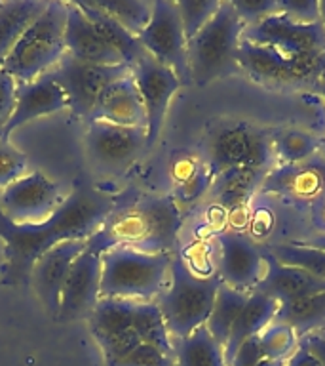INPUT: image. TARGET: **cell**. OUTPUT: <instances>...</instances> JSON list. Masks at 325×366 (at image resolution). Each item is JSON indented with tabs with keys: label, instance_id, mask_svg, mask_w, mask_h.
Here are the masks:
<instances>
[{
	"label": "cell",
	"instance_id": "6da1fadb",
	"mask_svg": "<svg viewBox=\"0 0 325 366\" xmlns=\"http://www.w3.org/2000/svg\"><path fill=\"white\" fill-rule=\"evenodd\" d=\"M116 200L86 182L74 185L63 204L48 219L17 225L0 212V240L4 242L2 285L31 282V271L42 254L67 240H88L110 216Z\"/></svg>",
	"mask_w": 325,
	"mask_h": 366
},
{
	"label": "cell",
	"instance_id": "7a4b0ae2",
	"mask_svg": "<svg viewBox=\"0 0 325 366\" xmlns=\"http://www.w3.org/2000/svg\"><path fill=\"white\" fill-rule=\"evenodd\" d=\"M182 227V214L171 197H143L113 210L101 227L86 240V250L101 256L113 248L147 254H173Z\"/></svg>",
	"mask_w": 325,
	"mask_h": 366
},
{
	"label": "cell",
	"instance_id": "3957f363",
	"mask_svg": "<svg viewBox=\"0 0 325 366\" xmlns=\"http://www.w3.org/2000/svg\"><path fill=\"white\" fill-rule=\"evenodd\" d=\"M90 332L105 365L113 366L141 343H150L175 359V345L156 302L101 300L90 317Z\"/></svg>",
	"mask_w": 325,
	"mask_h": 366
},
{
	"label": "cell",
	"instance_id": "277c9868",
	"mask_svg": "<svg viewBox=\"0 0 325 366\" xmlns=\"http://www.w3.org/2000/svg\"><path fill=\"white\" fill-rule=\"evenodd\" d=\"M221 285L222 280L217 273H194L185 257H171L170 282L156 303L173 342L185 340L205 326Z\"/></svg>",
	"mask_w": 325,
	"mask_h": 366
},
{
	"label": "cell",
	"instance_id": "5b68a950",
	"mask_svg": "<svg viewBox=\"0 0 325 366\" xmlns=\"http://www.w3.org/2000/svg\"><path fill=\"white\" fill-rule=\"evenodd\" d=\"M65 25L67 2H48L44 10L23 31L0 67L17 84H27L53 71L63 57L67 56Z\"/></svg>",
	"mask_w": 325,
	"mask_h": 366
},
{
	"label": "cell",
	"instance_id": "8992f818",
	"mask_svg": "<svg viewBox=\"0 0 325 366\" xmlns=\"http://www.w3.org/2000/svg\"><path fill=\"white\" fill-rule=\"evenodd\" d=\"M244 27L232 0L221 2L215 16L187 44L188 74L194 84L207 86L239 73L236 56L242 44Z\"/></svg>",
	"mask_w": 325,
	"mask_h": 366
},
{
	"label": "cell",
	"instance_id": "52a82bcc",
	"mask_svg": "<svg viewBox=\"0 0 325 366\" xmlns=\"http://www.w3.org/2000/svg\"><path fill=\"white\" fill-rule=\"evenodd\" d=\"M171 257L131 248L101 254V300L156 302L170 282Z\"/></svg>",
	"mask_w": 325,
	"mask_h": 366
},
{
	"label": "cell",
	"instance_id": "ba28073f",
	"mask_svg": "<svg viewBox=\"0 0 325 366\" xmlns=\"http://www.w3.org/2000/svg\"><path fill=\"white\" fill-rule=\"evenodd\" d=\"M236 61L239 73L270 90H301L308 86H318L321 74L325 73V51L284 54L244 40L239 44Z\"/></svg>",
	"mask_w": 325,
	"mask_h": 366
},
{
	"label": "cell",
	"instance_id": "9c48e42d",
	"mask_svg": "<svg viewBox=\"0 0 325 366\" xmlns=\"http://www.w3.org/2000/svg\"><path fill=\"white\" fill-rule=\"evenodd\" d=\"M205 166L213 179L230 170L267 174L276 166L272 137L247 122L219 126L205 145Z\"/></svg>",
	"mask_w": 325,
	"mask_h": 366
},
{
	"label": "cell",
	"instance_id": "30bf717a",
	"mask_svg": "<svg viewBox=\"0 0 325 366\" xmlns=\"http://www.w3.org/2000/svg\"><path fill=\"white\" fill-rule=\"evenodd\" d=\"M137 39L148 56L170 67L181 80V84H187L190 80L187 59L188 42L175 2L154 0L153 17Z\"/></svg>",
	"mask_w": 325,
	"mask_h": 366
},
{
	"label": "cell",
	"instance_id": "8fae6325",
	"mask_svg": "<svg viewBox=\"0 0 325 366\" xmlns=\"http://www.w3.org/2000/svg\"><path fill=\"white\" fill-rule=\"evenodd\" d=\"M130 71V65H96L65 56L50 73L65 92L67 107L74 117L88 122L103 88Z\"/></svg>",
	"mask_w": 325,
	"mask_h": 366
},
{
	"label": "cell",
	"instance_id": "7c38bea8",
	"mask_svg": "<svg viewBox=\"0 0 325 366\" xmlns=\"http://www.w3.org/2000/svg\"><path fill=\"white\" fill-rule=\"evenodd\" d=\"M63 200L56 182L40 172H31L0 191V212L8 222L27 225L48 219Z\"/></svg>",
	"mask_w": 325,
	"mask_h": 366
},
{
	"label": "cell",
	"instance_id": "4fadbf2b",
	"mask_svg": "<svg viewBox=\"0 0 325 366\" xmlns=\"http://www.w3.org/2000/svg\"><path fill=\"white\" fill-rule=\"evenodd\" d=\"M131 73H133L135 84L141 94L143 107H145L147 151H150L158 142L160 132L164 128V120L171 99L182 84L170 67L158 63L148 54H145L131 67Z\"/></svg>",
	"mask_w": 325,
	"mask_h": 366
},
{
	"label": "cell",
	"instance_id": "5bb4252c",
	"mask_svg": "<svg viewBox=\"0 0 325 366\" xmlns=\"http://www.w3.org/2000/svg\"><path fill=\"white\" fill-rule=\"evenodd\" d=\"M242 40L284 54H324L325 27L321 23H296L282 14L245 25Z\"/></svg>",
	"mask_w": 325,
	"mask_h": 366
},
{
	"label": "cell",
	"instance_id": "9a60e30c",
	"mask_svg": "<svg viewBox=\"0 0 325 366\" xmlns=\"http://www.w3.org/2000/svg\"><path fill=\"white\" fill-rule=\"evenodd\" d=\"M86 149L103 170L120 174L147 151V130L137 126L90 122L86 130Z\"/></svg>",
	"mask_w": 325,
	"mask_h": 366
},
{
	"label": "cell",
	"instance_id": "2e32d148",
	"mask_svg": "<svg viewBox=\"0 0 325 366\" xmlns=\"http://www.w3.org/2000/svg\"><path fill=\"white\" fill-rule=\"evenodd\" d=\"M222 285L242 292L255 290L267 273V256L236 231L217 234V271Z\"/></svg>",
	"mask_w": 325,
	"mask_h": 366
},
{
	"label": "cell",
	"instance_id": "e0dca14e",
	"mask_svg": "<svg viewBox=\"0 0 325 366\" xmlns=\"http://www.w3.org/2000/svg\"><path fill=\"white\" fill-rule=\"evenodd\" d=\"M101 302V256L84 250L74 262L61 290L56 319L61 322L90 319Z\"/></svg>",
	"mask_w": 325,
	"mask_h": 366
},
{
	"label": "cell",
	"instance_id": "ac0fdd59",
	"mask_svg": "<svg viewBox=\"0 0 325 366\" xmlns=\"http://www.w3.org/2000/svg\"><path fill=\"white\" fill-rule=\"evenodd\" d=\"M86 250L84 240H67L53 246L36 259L31 271V285L36 292L40 303L53 317L59 311V300L65 280H67L74 262Z\"/></svg>",
	"mask_w": 325,
	"mask_h": 366
},
{
	"label": "cell",
	"instance_id": "d6986e66",
	"mask_svg": "<svg viewBox=\"0 0 325 366\" xmlns=\"http://www.w3.org/2000/svg\"><path fill=\"white\" fill-rule=\"evenodd\" d=\"M259 191L291 200H318L325 193V159L314 157L299 164H276L264 174Z\"/></svg>",
	"mask_w": 325,
	"mask_h": 366
},
{
	"label": "cell",
	"instance_id": "ffe728a7",
	"mask_svg": "<svg viewBox=\"0 0 325 366\" xmlns=\"http://www.w3.org/2000/svg\"><path fill=\"white\" fill-rule=\"evenodd\" d=\"M63 109H67V96L61 86L57 84L56 79L51 76V73H46L44 76L27 84H17L16 105L4 130V142H8V137L23 124L63 111Z\"/></svg>",
	"mask_w": 325,
	"mask_h": 366
},
{
	"label": "cell",
	"instance_id": "44dd1931",
	"mask_svg": "<svg viewBox=\"0 0 325 366\" xmlns=\"http://www.w3.org/2000/svg\"><path fill=\"white\" fill-rule=\"evenodd\" d=\"M90 122H110L118 126L145 128V122H147L145 107H143L141 94L131 71L103 88L88 124Z\"/></svg>",
	"mask_w": 325,
	"mask_h": 366
},
{
	"label": "cell",
	"instance_id": "7402d4cb",
	"mask_svg": "<svg viewBox=\"0 0 325 366\" xmlns=\"http://www.w3.org/2000/svg\"><path fill=\"white\" fill-rule=\"evenodd\" d=\"M65 48H67V56L78 61L96 63V65H125L122 57L103 42L76 2H67Z\"/></svg>",
	"mask_w": 325,
	"mask_h": 366
},
{
	"label": "cell",
	"instance_id": "603a6c76",
	"mask_svg": "<svg viewBox=\"0 0 325 366\" xmlns=\"http://www.w3.org/2000/svg\"><path fill=\"white\" fill-rule=\"evenodd\" d=\"M255 290L264 292L282 305V303L295 302L316 292H324L325 279L314 277L299 267L282 265L267 252V273Z\"/></svg>",
	"mask_w": 325,
	"mask_h": 366
},
{
	"label": "cell",
	"instance_id": "cb8c5ba5",
	"mask_svg": "<svg viewBox=\"0 0 325 366\" xmlns=\"http://www.w3.org/2000/svg\"><path fill=\"white\" fill-rule=\"evenodd\" d=\"M279 303L270 297L268 294L261 290H251L247 302H245L242 313L234 322V328L230 332L227 345H225V362L227 366L232 362L234 355L239 349V345L249 340V337L261 334L270 322L274 320L276 313H278Z\"/></svg>",
	"mask_w": 325,
	"mask_h": 366
},
{
	"label": "cell",
	"instance_id": "d4e9b609",
	"mask_svg": "<svg viewBox=\"0 0 325 366\" xmlns=\"http://www.w3.org/2000/svg\"><path fill=\"white\" fill-rule=\"evenodd\" d=\"M78 8L84 11V16L88 17V21L91 23V27L96 29L97 34L101 36L103 42L113 48L125 65L133 67L139 59H141L147 51L143 50L141 42L137 36L128 33L120 23H116L113 17H108L105 11L93 6V2H76Z\"/></svg>",
	"mask_w": 325,
	"mask_h": 366
},
{
	"label": "cell",
	"instance_id": "484cf974",
	"mask_svg": "<svg viewBox=\"0 0 325 366\" xmlns=\"http://www.w3.org/2000/svg\"><path fill=\"white\" fill-rule=\"evenodd\" d=\"M274 320L293 328L299 337L321 332L325 328V290L282 303Z\"/></svg>",
	"mask_w": 325,
	"mask_h": 366
},
{
	"label": "cell",
	"instance_id": "4316f807",
	"mask_svg": "<svg viewBox=\"0 0 325 366\" xmlns=\"http://www.w3.org/2000/svg\"><path fill=\"white\" fill-rule=\"evenodd\" d=\"M44 0H10L0 2V65L10 54L17 39L33 19L44 10Z\"/></svg>",
	"mask_w": 325,
	"mask_h": 366
},
{
	"label": "cell",
	"instance_id": "83f0119b",
	"mask_svg": "<svg viewBox=\"0 0 325 366\" xmlns=\"http://www.w3.org/2000/svg\"><path fill=\"white\" fill-rule=\"evenodd\" d=\"M264 174L251 170H230L217 176L211 185V197L225 210H239L261 185Z\"/></svg>",
	"mask_w": 325,
	"mask_h": 366
},
{
	"label": "cell",
	"instance_id": "f1b7e54d",
	"mask_svg": "<svg viewBox=\"0 0 325 366\" xmlns=\"http://www.w3.org/2000/svg\"><path fill=\"white\" fill-rule=\"evenodd\" d=\"M247 297H249V292L236 290V288L228 285H221V288L217 292L215 305L211 309L205 328L222 349L227 345L230 332L234 328V322L242 313Z\"/></svg>",
	"mask_w": 325,
	"mask_h": 366
},
{
	"label": "cell",
	"instance_id": "f546056e",
	"mask_svg": "<svg viewBox=\"0 0 325 366\" xmlns=\"http://www.w3.org/2000/svg\"><path fill=\"white\" fill-rule=\"evenodd\" d=\"M175 345V366H227L225 351L213 340L205 326L192 332L190 336Z\"/></svg>",
	"mask_w": 325,
	"mask_h": 366
},
{
	"label": "cell",
	"instance_id": "4dcf8cb0",
	"mask_svg": "<svg viewBox=\"0 0 325 366\" xmlns=\"http://www.w3.org/2000/svg\"><path fill=\"white\" fill-rule=\"evenodd\" d=\"M276 164H299L318 154L321 143L319 137L301 128H287L272 137Z\"/></svg>",
	"mask_w": 325,
	"mask_h": 366
},
{
	"label": "cell",
	"instance_id": "1f68e13d",
	"mask_svg": "<svg viewBox=\"0 0 325 366\" xmlns=\"http://www.w3.org/2000/svg\"><path fill=\"white\" fill-rule=\"evenodd\" d=\"M91 2L133 36H139L153 17L154 2L150 0H91Z\"/></svg>",
	"mask_w": 325,
	"mask_h": 366
},
{
	"label": "cell",
	"instance_id": "d6a6232c",
	"mask_svg": "<svg viewBox=\"0 0 325 366\" xmlns=\"http://www.w3.org/2000/svg\"><path fill=\"white\" fill-rule=\"evenodd\" d=\"M268 254L282 265L299 267L306 273L325 279V252L302 244V242H287L274 244L268 248Z\"/></svg>",
	"mask_w": 325,
	"mask_h": 366
},
{
	"label": "cell",
	"instance_id": "836d02e7",
	"mask_svg": "<svg viewBox=\"0 0 325 366\" xmlns=\"http://www.w3.org/2000/svg\"><path fill=\"white\" fill-rule=\"evenodd\" d=\"M257 336H259V343H261L264 359L279 360V362H285L291 355L295 353L296 347H299V340H301L293 332V328H289L287 325H282V322H276V320H272Z\"/></svg>",
	"mask_w": 325,
	"mask_h": 366
},
{
	"label": "cell",
	"instance_id": "e575fe53",
	"mask_svg": "<svg viewBox=\"0 0 325 366\" xmlns=\"http://www.w3.org/2000/svg\"><path fill=\"white\" fill-rule=\"evenodd\" d=\"M175 4L188 42L194 34H198L200 29L204 27L211 17L215 16L221 2L219 0H181Z\"/></svg>",
	"mask_w": 325,
	"mask_h": 366
},
{
	"label": "cell",
	"instance_id": "d590c367",
	"mask_svg": "<svg viewBox=\"0 0 325 366\" xmlns=\"http://www.w3.org/2000/svg\"><path fill=\"white\" fill-rule=\"evenodd\" d=\"M27 174V157L10 145V142L0 139V191L10 183Z\"/></svg>",
	"mask_w": 325,
	"mask_h": 366
},
{
	"label": "cell",
	"instance_id": "8d00e7d4",
	"mask_svg": "<svg viewBox=\"0 0 325 366\" xmlns=\"http://www.w3.org/2000/svg\"><path fill=\"white\" fill-rule=\"evenodd\" d=\"M113 366H175V359L150 343H141Z\"/></svg>",
	"mask_w": 325,
	"mask_h": 366
},
{
	"label": "cell",
	"instance_id": "74e56055",
	"mask_svg": "<svg viewBox=\"0 0 325 366\" xmlns=\"http://www.w3.org/2000/svg\"><path fill=\"white\" fill-rule=\"evenodd\" d=\"M232 4L244 25H253L278 14V0H232Z\"/></svg>",
	"mask_w": 325,
	"mask_h": 366
},
{
	"label": "cell",
	"instance_id": "f35d334b",
	"mask_svg": "<svg viewBox=\"0 0 325 366\" xmlns=\"http://www.w3.org/2000/svg\"><path fill=\"white\" fill-rule=\"evenodd\" d=\"M278 14L296 23H318V0H278Z\"/></svg>",
	"mask_w": 325,
	"mask_h": 366
},
{
	"label": "cell",
	"instance_id": "ab89813d",
	"mask_svg": "<svg viewBox=\"0 0 325 366\" xmlns=\"http://www.w3.org/2000/svg\"><path fill=\"white\" fill-rule=\"evenodd\" d=\"M17 82L0 67V139H4V130L14 113L16 105Z\"/></svg>",
	"mask_w": 325,
	"mask_h": 366
},
{
	"label": "cell",
	"instance_id": "60d3db41",
	"mask_svg": "<svg viewBox=\"0 0 325 366\" xmlns=\"http://www.w3.org/2000/svg\"><path fill=\"white\" fill-rule=\"evenodd\" d=\"M299 343L304 345V347H306L308 351H310V353L319 360V365L325 366V337L321 336V334L314 332V334L302 336L301 340H299Z\"/></svg>",
	"mask_w": 325,
	"mask_h": 366
},
{
	"label": "cell",
	"instance_id": "b9f144b4",
	"mask_svg": "<svg viewBox=\"0 0 325 366\" xmlns=\"http://www.w3.org/2000/svg\"><path fill=\"white\" fill-rule=\"evenodd\" d=\"M284 366H321V365H319V360L316 359V357H314V355L304 347V345L299 343L296 351L291 355L289 359L285 360Z\"/></svg>",
	"mask_w": 325,
	"mask_h": 366
},
{
	"label": "cell",
	"instance_id": "7bdbcfd3",
	"mask_svg": "<svg viewBox=\"0 0 325 366\" xmlns=\"http://www.w3.org/2000/svg\"><path fill=\"white\" fill-rule=\"evenodd\" d=\"M316 223L321 229L319 233H325V193L316 200Z\"/></svg>",
	"mask_w": 325,
	"mask_h": 366
},
{
	"label": "cell",
	"instance_id": "ee69618b",
	"mask_svg": "<svg viewBox=\"0 0 325 366\" xmlns=\"http://www.w3.org/2000/svg\"><path fill=\"white\" fill-rule=\"evenodd\" d=\"M302 244L312 246V248H318V250L325 252V233L314 234V237H310L308 240H302Z\"/></svg>",
	"mask_w": 325,
	"mask_h": 366
},
{
	"label": "cell",
	"instance_id": "f6af8a7d",
	"mask_svg": "<svg viewBox=\"0 0 325 366\" xmlns=\"http://www.w3.org/2000/svg\"><path fill=\"white\" fill-rule=\"evenodd\" d=\"M318 8H319V23L325 27V0H318Z\"/></svg>",
	"mask_w": 325,
	"mask_h": 366
},
{
	"label": "cell",
	"instance_id": "bcb514c9",
	"mask_svg": "<svg viewBox=\"0 0 325 366\" xmlns=\"http://www.w3.org/2000/svg\"><path fill=\"white\" fill-rule=\"evenodd\" d=\"M257 366H284V362H279V360H264V362Z\"/></svg>",
	"mask_w": 325,
	"mask_h": 366
},
{
	"label": "cell",
	"instance_id": "7dc6e473",
	"mask_svg": "<svg viewBox=\"0 0 325 366\" xmlns=\"http://www.w3.org/2000/svg\"><path fill=\"white\" fill-rule=\"evenodd\" d=\"M319 90H321V92H324V97H325V73L324 74H321V79H319Z\"/></svg>",
	"mask_w": 325,
	"mask_h": 366
},
{
	"label": "cell",
	"instance_id": "c3c4849f",
	"mask_svg": "<svg viewBox=\"0 0 325 366\" xmlns=\"http://www.w3.org/2000/svg\"><path fill=\"white\" fill-rule=\"evenodd\" d=\"M318 334H321V336L325 337V328H324V330H321V332H318Z\"/></svg>",
	"mask_w": 325,
	"mask_h": 366
},
{
	"label": "cell",
	"instance_id": "681fc988",
	"mask_svg": "<svg viewBox=\"0 0 325 366\" xmlns=\"http://www.w3.org/2000/svg\"><path fill=\"white\" fill-rule=\"evenodd\" d=\"M321 157H324V159H325V149H324V153H321Z\"/></svg>",
	"mask_w": 325,
	"mask_h": 366
}]
</instances>
